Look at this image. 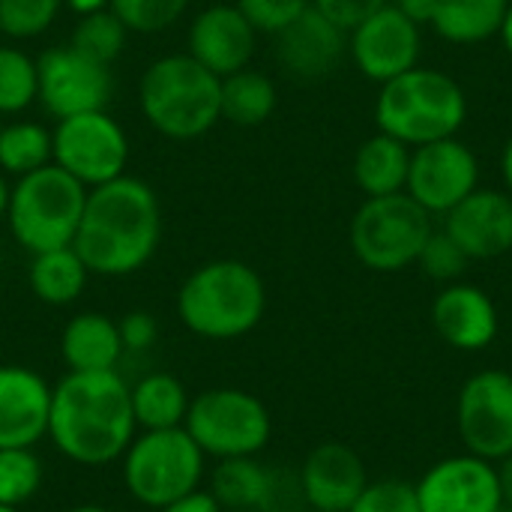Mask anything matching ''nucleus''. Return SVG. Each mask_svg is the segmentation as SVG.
I'll use <instances>...</instances> for the list:
<instances>
[{"instance_id":"nucleus-1","label":"nucleus","mask_w":512,"mask_h":512,"mask_svg":"<svg viewBox=\"0 0 512 512\" xmlns=\"http://www.w3.org/2000/svg\"><path fill=\"white\" fill-rule=\"evenodd\" d=\"M138 435L129 384L120 372H66L51 390L48 441L54 450L81 465L102 468L120 462Z\"/></svg>"},{"instance_id":"nucleus-2","label":"nucleus","mask_w":512,"mask_h":512,"mask_svg":"<svg viewBox=\"0 0 512 512\" xmlns=\"http://www.w3.org/2000/svg\"><path fill=\"white\" fill-rule=\"evenodd\" d=\"M162 240V207L138 177L120 174L87 192L72 249L96 276H129L150 264Z\"/></svg>"},{"instance_id":"nucleus-3","label":"nucleus","mask_w":512,"mask_h":512,"mask_svg":"<svg viewBox=\"0 0 512 512\" xmlns=\"http://www.w3.org/2000/svg\"><path fill=\"white\" fill-rule=\"evenodd\" d=\"M267 312V288L255 267L237 258H216L192 270L177 291L180 324L213 342L252 333Z\"/></svg>"},{"instance_id":"nucleus-4","label":"nucleus","mask_w":512,"mask_h":512,"mask_svg":"<svg viewBox=\"0 0 512 512\" xmlns=\"http://www.w3.org/2000/svg\"><path fill=\"white\" fill-rule=\"evenodd\" d=\"M219 96L222 78L189 54H165L153 60L138 87L144 120L174 141L207 135L222 120Z\"/></svg>"},{"instance_id":"nucleus-5","label":"nucleus","mask_w":512,"mask_h":512,"mask_svg":"<svg viewBox=\"0 0 512 512\" xmlns=\"http://www.w3.org/2000/svg\"><path fill=\"white\" fill-rule=\"evenodd\" d=\"M378 132L399 138L408 147L453 138L468 120V96L456 78L414 66L381 84L375 99Z\"/></svg>"},{"instance_id":"nucleus-6","label":"nucleus","mask_w":512,"mask_h":512,"mask_svg":"<svg viewBox=\"0 0 512 512\" xmlns=\"http://www.w3.org/2000/svg\"><path fill=\"white\" fill-rule=\"evenodd\" d=\"M87 192L90 189L84 183H78L54 162L18 177L9 189L6 207L9 234L30 255L72 246L84 216Z\"/></svg>"},{"instance_id":"nucleus-7","label":"nucleus","mask_w":512,"mask_h":512,"mask_svg":"<svg viewBox=\"0 0 512 512\" xmlns=\"http://www.w3.org/2000/svg\"><path fill=\"white\" fill-rule=\"evenodd\" d=\"M204 468L207 456L183 426L138 432L120 456L129 498L150 510H162L165 504L201 489Z\"/></svg>"},{"instance_id":"nucleus-8","label":"nucleus","mask_w":512,"mask_h":512,"mask_svg":"<svg viewBox=\"0 0 512 512\" xmlns=\"http://www.w3.org/2000/svg\"><path fill=\"white\" fill-rule=\"evenodd\" d=\"M432 231V216L408 192H396L366 198L351 219L348 237L363 267L396 273L417 264Z\"/></svg>"},{"instance_id":"nucleus-9","label":"nucleus","mask_w":512,"mask_h":512,"mask_svg":"<svg viewBox=\"0 0 512 512\" xmlns=\"http://www.w3.org/2000/svg\"><path fill=\"white\" fill-rule=\"evenodd\" d=\"M183 429L207 459L258 456L273 435L267 405L240 387H213L192 399Z\"/></svg>"},{"instance_id":"nucleus-10","label":"nucleus","mask_w":512,"mask_h":512,"mask_svg":"<svg viewBox=\"0 0 512 512\" xmlns=\"http://www.w3.org/2000/svg\"><path fill=\"white\" fill-rule=\"evenodd\" d=\"M51 138H54V165L72 174L87 189H96L126 174L129 138L108 111H87L57 120Z\"/></svg>"},{"instance_id":"nucleus-11","label":"nucleus","mask_w":512,"mask_h":512,"mask_svg":"<svg viewBox=\"0 0 512 512\" xmlns=\"http://www.w3.org/2000/svg\"><path fill=\"white\" fill-rule=\"evenodd\" d=\"M456 429L471 456L492 465L512 456V375L483 369L471 375L456 402Z\"/></svg>"},{"instance_id":"nucleus-12","label":"nucleus","mask_w":512,"mask_h":512,"mask_svg":"<svg viewBox=\"0 0 512 512\" xmlns=\"http://www.w3.org/2000/svg\"><path fill=\"white\" fill-rule=\"evenodd\" d=\"M39 72V96L36 102L54 117L66 120L87 111H105L114 93L111 66L90 60L72 45L48 48L36 57Z\"/></svg>"},{"instance_id":"nucleus-13","label":"nucleus","mask_w":512,"mask_h":512,"mask_svg":"<svg viewBox=\"0 0 512 512\" xmlns=\"http://www.w3.org/2000/svg\"><path fill=\"white\" fill-rule=\"evenodd\" d=\"M480 186V162L456 135L411 150L405 192L432 216H447Z\"/></svg>"},{"instance_id":"nucleus-14","label":"nucleus","mask_w":512,"mask_h":512,"mask_svg":"<svg viewBox=\"0 0 512 512\" xmlns=\"http://www.w3.org/2000/svg\"><path fill=\"white\" fill-rule=\"evenodd\" d=\"M417 501L420 512H498V468L471 453L441 459L417 483Z\"/></svg>"},{"instance_id":"nucleus-15","label":"nucleus","mask_w":512,"mask_h":512,"mask_svg":"<svg viewBox=\"0 0 512 512\" xmlns=\"http://www.w3.org/2000/svg\"><path fill=\"white\" fill-rule=\"evenodd\" d=\"M420 27L393 3L351 30V57L369 81H390L420 63Z\"/></svg>"},{"instance_id":"nucleus-16","label":"nucleus","mask_w":512,"mask_h":512,"mask_svg":"<svg viewBox=\"0 0 512 512\" xmlns=\"http://www.w3.org/2000/svg\"><path fill=\"white\" fill-rule=\"evenodd\" d=\"M306 510L348 512L369 483L363 459L339 441L318 444L297 471Z\"/></svg>"},{"instance_id":"nucleus-17","label":"nucleus","mask_w":512,"mask_h":512,"mask_svg":"<svg viewBox=\"0 0 512 512\" xmlns=\"http://www.w3.org/2000/svg\"><path fill=\"white\" fill-rule=\"evenodd\" d=\"M255 27L237 9V3H213L201 9L189 27L186 54L195 57L204 69L225 78L249 66L255 54Z\"/></svg>"},{"instance_id":"nucleus-18","label":"nucleus","mask_w":512,"mask_h":512,"mask_svg":"<svg viewBox=\"0 0 512 512\" xmlns=\"http://www.w3.org/2000/svg\"><path fill=\"white\" fill-rule=\"evenodd\" d=\"M444 231L471 261L501 258L512 249V195L477 186L444 216Z\"/></svg>"},{"instance_id":"nucleus-19","label":"nucleus","mask_w":512,"mask_h":512,"mask_svg":"<svg viewBox=\"0 0 512 512\" xmlns=\"http://www.w3.org/2000/svg\"><path fill=\"white\" fill-rule=\"evenodd\" d=\"M51 384L30 366H0V450L48 438Z\"/></svg>"},{"instance_id":"nucleus-20","label":"nucleus","mask_w":512,"mask_h":512,"mask_svg":"<svg viewBox=\"0 0 512 512\" xmlns=\"http://www.w3.org/2000/svg\"><path fill=\"white\" fill-rule=\"evenodd\" d=\"M345 30L309 6L297 21L276 33V60L285 72L303 81L324 78L345 54Z\"/></svg>"},{"instance_id":"nucleus-21","label":"nucleus","mask_w":512,"mask_h":512,"mask_svg":"<svg viewBox=\"0 0 512 512\" xmlns=\"http://www.w3.org/2000/svg\"><path fill=\"white\" fill-rule=\"evenodd\" d=\"M432 324L450 348L483 351L498 336V309L483 288L450 282L432 303Z\"/></svg>"},{"instance_id":"nucleus-22","label":"nucleus","mask_w":512,"mask_h":512,"mask_svg":"<svg viewBox=\"0 0 512 512\" xmlns=\"http://www.w3.org/2000/svg\"><path fill=\"white\" fill-rule=\"evenodd\" d=\"M207 492L222 510L285 512V477L258 462V456L216 462Z\"/></svg>"},{"instance_id":"nucleus-23","label":"nucleus","mask_w":512,"mask_h":512,"mask_svg":"<svg viewBox=\"0 0 512 512\" xmlns=\"http://www.w3.org/2000/svg\"><path fill=\"white\" fill-rule=\"evenodd\" d=\"M123 354L117 321L102 312L72 315L60 333V360L69 372H114Z\"/></svg>"},{"instance_id":"nucleus-24","label":"nucleus","mask_w":512,"mask_h":512,"mask_svg":"<svg viewBox=\"0 0 512 512\" xmlns=\"http://www.w3.org/2000/svg\"><path fill=\"white\" fill-rule=\"evenodd\" d=\"M408 168H411V147L387 132L366 138L354 156V180L366 198L405 192Z\"/></svg>"},{"instance_id":"nucleus-25","label":"nucleus","mask_w":512,"mask_h":512,"mask_svg":"<svg viewBox=\"0 0 512 512\" xmlns=\"http://www.w3.org/2000/svg\"><path fill=\"white\" fill-rule=\"evenodd\" d=\"M129 402L138 432H159L180 429L186 423L192 396L171 372H150L129 387Z\"/></svg>"},{"instance_id":"nucleus-26","label":"nucleus","mask_w":512,"mask_h":512,"mask_svg":"<svg viewBox=\"0 0 512 512\" xmlns=\"http://www.w3.org/2000/svg\"><path fill=\"white\" fill-rule=\"evenodd\" d=\"M87 279H90V270H87V264L81 261V255L72 246L36 252L30 258L27 282H30L33 297L39 303H45V306H69V303H75L84 294Z\"/></svg>"},{"instance_id":"nucleus-27","label":"nucleus","mask_w":512,"mask_h":512,"mask_svg":"<svg viewBox=\"0 0 512 512\" xmlns=\"http://www.w3.org/2000/svg\"><path fill=\"white\" fill-rule=\"evenodd\" d=\"M510 0H438L432 27L456 45L486 42L501 33Z\"/></svg>"},{"instance_id":"nucleus-28","label":"nucleus","mask_w":512,"mask_h":512,"mask_svg":"<svg viewBox=\"0 0 512 512\" xmlns=\"http://www.w3.org/2000/svg\"><path fill=\"white\" fill-rule=\"evenodd\" d=\"M276 84L255 69H240L222 78V96H219V114L222 120L252 129L270 120L276 111Z\"/></svg>"},{"instance_id":"nucleus-29","label":"nucleus","mask_w":512,"mask_h":512,"mask_svg":"<svg viewBox=\"0 0 512 512\" xmlns=\"http://www.w3.org/2000/svg\"><path fill=\"white\" fill-rule=\"evenodd\" d=\"M54 162L51 129L36 120H12L0 126V171L12 177L33 174Z\"/></svg>"},{"instance_id":"nucleus-30","label":"nucleus","mask_w":512,"mask_h":512,"mask_svg":"<svg viewBox=\"0 0 512 512\" xmlns=\"http://www.w3.org/2000/svg\"><path fill=\"white\" fill-rule=\"evenodd\" d=\"M42 483H45V468L33 447L0 450V507L21 510L39 495Z\"/></svg>"},{"instance_id":"nucleus-31","label":"nucleus","mask_w":512,"mask_h":512,"mask_svg":"<svg viewBox=\"0 0 512 512\" xmlns=\"http://www.w3.org/2000/svg\"><path fill=\"white\" fill-rule=\"evenodd\" d=\"M126 36H129V30L123 27V21L111 9H96V12L78 15V24L72 30L69 45L96 63L114 66V60L126 48Z\"/></svg>"},{"instance_id":"nucleus-32","label":"nucleus","mask_w":512,"mask_h":512,"mask_svg":"<svg viewBox=\"0 0 512 512\" xmlns=\"http://www.w3.org/2000/svg\"><path fill=\"white\" fill-rule=\"evenodd\" d=\"M39 96V72L36 57L21 48L0 45V117L21 114Z\"/></svg>"},{"instance_id":"nucleus-33","label":"nucleus","mask_w":512,"mask_h":512,"mask_svg":"<svg viewBox=\"0 0 512 512\" xmlns=\"http://www.w3.org/2000/svg\"><path fill=\"white\" fill-rule=\"evenodd\" d=\"M108 9L129 33H162L183 18L189 0H111Z\"/></svg>"},{"instance_id":"nucleus-34","label":"nucleus","mask_w":512,"mask_h":512,"mask_svg":"<svg viewBox=\"0 0 512 512\" xmlns=\"http://www.w3.org/2000/svg\"><path fill=\"white\" fill-rule=\"evenodd\" d=\"M63 0H0V33L12 39H33L45 33Z\"/></svg>"},{"instance_id":"nucleus-35","label":"nucleus","mask_w":512,"mask_h":512,"mask_svg":"<svg viewBox=\"0 0 512 512\" xmlns=\"http://www.w3.org/2000/svg\"><path fill=\"white\" fill-rule=\"evenodd\" d=\"M417 264L435 282H447L450 285V282H456L468 270L471 258L465 255V249L447 231H432L426 246H423V252H420V258H417Z\"/></svg>"},{"instance_id":"nucleus-36","label":"nucleus","mask_w":512,"mask_h":512,"mask_svg":"<svg viewBox=\"0 0 512 512\" xmlns=\"http://www.w3.org/2000/svg\"><path fill=\"white\" fill-rule=\"evenodd\" d=\"M348 512H420L417 486L405 480H375L366 483L360 498Z\"/></svg>"},{"instance_id":"nucleus-37","label":"nucleus","mask_w":512,"mask_h":512,"mask_svg":"<svg viewBox=\"0 0 512 512\" xmlns=\"http://www.w3.org/2000/svg\"><path fill=\"white\" fill-rule=\"evenodd\" d=\"M309 6L312 0H237V9L246 15L255 33H270V36H276L291 21H297Z\"/></svg>"},{"instance_id":"nucleus-38","label":"nucleus","mask_w":512,"mask_h":512,"mask_svg":"<svg viewBox=\"0 0 512 512\" xmlns=\"http://www.w3.org/2000/svg\"><path fill=\"white\" fill-rule=\"evenodd\" d=\"M387 3L390 0H312V6L324 18H330L336 27H342L345 33H351L357 24H363L366 18H372Z\"/></svg>"},{"instance_id":"nucleus-39","label":"nucleus","mask_w":512,"mask_h":512,"mask_svg":"<svg viewBox=\"0 0 512 512\" xmlns=\"http://www.w3.org/2000/svg\"><path fill=\"white\" fill-rule=\"evenodd\" d=\"M117 330H120V342L126 351H150L159 339V321L144 312V309H135V312H126L120 321H117Z\"/></svg>"},{"instance_id":"nucleus-40","label":"nucleus","mask_w":512,"mask_h":512,"mask_svg":"<svg viewBox=\"0 0 512 512\" xmlns=\"http://www.w3.org/2000/svg\"><path fill=\"white\" fill-rule=\"evenodd\" d=\"M156 512H222V507L216 504V498H213L210 492L195 489V492H189V495H183V498L165 504L162 510Z\"/></svg>"},{"instance_id":"nucleus-41","label":"nucleus","mask_w":512,"mask_h":512,"mask_svg":"<svg viewBox=\"0 0 512 512\" xmlns=\"http://www.w3.org/2000/svg\"><path fill=\"white\" fill-rule=\"evenodd\" d=\"M393 6H396L405 18H411L417 27H423V24H432L435 9H438V0H396Z\"/></svg>"},{"instance_id":"nucleus-42","label":"nucleus","mask_w":512,"mask_h":512,"mask_svg":"<svg viewBox=\"0 0 512 512\" xmlns=\"http://www.w3.org/2000/svg\"><path fill=\"white\" fill-rule=\"evenodd\" d=\"M498 486H501V501H504V507H510L512 510V456L507 459H501L498 465Z\"/></svg>"},{"instance_id":"nucleus-43","label":"nucleus","mask_w":512,"mask_h":512,"mask_svg":"<svg viewBox=\"0 0 512 512\" xmlns=\"http://www.w3.org/2000/svg\"><path fill=\"white\" fill-rule=\"evenodd\" d=\"M108 3L111 0H63V6H69L78 15H87V12H96V9H108Z\"/></svg>"},{"instance_id":"nucleus-44","label":"nucleus","mask_w":512,"mask_h":512,"mask_svg":"<svg viewBox=\"0 0 512 512\" xmlns=\"http://www.w3.org/2000/svg\"><path fill=\"white\" fill-rule=\"evenodd\" d=\"M501 174H504V183H507V192L512 195V138L504 147V156H501Z\"/></svg>"},{"instance_id":"nucleus-45","label":"nucleus","mask_w":512,"mask_h":512,"mask_svg":"<svg viewBox=\"0 0 512 512\" xmlns=\"http://www.w3.org/2000/svg\"><path fill=\"white\" fill-rule=\"evenodd\" d=\"M501 42H504V48H507V54L512 57V3L510 9H507V18H504V24H501Z\"/></svg>"},{"instance_id":"nucleus-46","label":"nucleus","mask_w":512,"mask_h":512,"mask_svg":"<svg viewBox=\"0 0 512 512\" xmlns=\"http://www.w3.org/2000/svg\"><path fill=\"white\" fill-rule=\"evenodd\" d=\"M9 183H6V174L0 171V219H6V207H9Z\"/></svg>"},{"instance_id":"nucleus-47","label":"nucleus","mask_w":512,"mask_h":512,"mask_svg":"<svg viewBox=\"0 0 512 512\" xmlns=\"http://www.w3.org/2000/svg\"><path fill=\"white\" fill-rule=\"evenodd\" d=\"M66 512H111V510H105V507H96V504H81V507H72V510H66Z\"/></svg>"},{"instance_id":"nucleus-48","label":"nucleus","mask_w":512,"mask_h":512,"mask_svg":"<svg viewBox=\"0 0 512 512\" xmlns=\"http://www.w3.org/2000/svg\"><path fill=\"white\" fill-rule=\"evenodd\" d=\"M222 512H261V510H222Z\"/></svg>"},{"instance_id":"nucleus-49","label":"nucleus","mask_w":512,"mask_h":512,"mask_svg":"<svg viewBox=\"0 0 512 512\" xmlns=\"http://www.w3.org/2000/svg\"><path fill=\"white\" fill-rule=\"evenodd\" d=\"M0 512H21V510H12V507H0Z\"/></svg>"},{"instance_id":"nucleus-50","label":"nucleus","mask_w":512,"mask_h":512,"mask_svg":"<svg viewBox=\"0 0 512 512\" xmlns=\"http://www.w3.org/2000/svg\"><path fill=\"white\" fill-rule=\"evenodd\" d=\"M498 512H512V510H510V507H501V510H498Z\"/></svg>"},{"instance_id":"nucleus-51","label":"nucleus","mask_w":512,"mask_h":512,"mask_svg":"<svg viewBox=\"0 0 512 512\" xmlns=\"http://www.w3.org/2000/svg\"><path fill=\"white\" fill-rule=\"evenodd\" d=\"M300 512H318V510H300Z\"/></svg>"},{"instance_id":"nucleus-52","label":"nucleus","mask_w":512,"mask_h":512,"mask_svg":"<svg viewBox=\"0 0 512 512\" xmlns=\"http://www.w3.org/2000/svg\"><path fill=\"white\" fill-rule=\"evenodd\" d=\"M0 126H3V123H0Z\"/></svg>"}]
</instances>
